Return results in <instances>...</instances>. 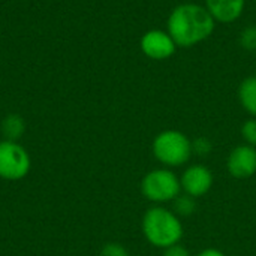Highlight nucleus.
<instances>
[{"instance_id": "nucleus-1", "label": "nucleus", "mask_w": 256, "mask_h": 256, "mask_svg": "<svg viewBox=\"0 0 256 256\" xmlns=\"http://www.w3.org/2000/svg\"><path fill=\"white\" fill-rule=\"evenodd\" d=\"M216 27L214 18L207 8L188 2L177 4L168 15L166 32L178 48H192L207 40Z\"/></svg>"}, {"instance_id": "nucleus-2", "label": "nucleus", "mask_w": 256, "mask_h": 256, "mask_svg": "<svg viewBox=\"0 0 256 256\" xmlns=\"http://www.w3.org/2000/svg\"><path fill=\"white\" fill-rule=\"evenodd\" d=\"M142 234L146 240L159 249L178 244L183 238V224L180 218L168 208L152 207L142 216Z\"/></svg>"}, {"instance_id": "nucleus-3", "label": "nucleus", "mask_w": 256, "mask_h": 256, "mask_svg": "<svg viewBox=\"0 0 256 256\" xmlns=\"http://www.w3.org/2000/svg\"><path fill=\"white\" fill-rule=\"evenodd\" d=\"M152 148L156 160L170 168L188 164L192 156V141L186 134L176 129H166L158 134Z\"/></svg>"}, {"instance_id": "nucleus-4", "label": "nucleus", "mask_w": 256, "mask_h": 256, "mask_svg": "<svg viewBox=\"0 0 256 256\" xmlns=\"http://www.w3.org/2000/svg\"><path fill=\"white\" fill-rule=\"evenodd\" d=\"M141 194L156 204L171 202L182 194L180 178L168 168L153 170L142 177Z\"/></svg>"}, {"instance_id": "nucleus-5", "label": "nucleus", "mask_w": 256, "mask_h": 256, "mask_svg": "<svg viewBox=\"0 0 256 256\" xmlns=\"http://www.w3.org/2000/svg\"><path fill=\"white\" fill-rule=\"evenodd\" d=\"M32 166L27 150L16 141H0V178L18 182L24 178Z\"/></svg>"}, {"instance_id": "nucleus-6", "label": "nucleus", "mask_w": 256, "mask_h": 256, "mask_svg": "<svg viewBox=\"0 0 256 256\" xmlns=\"http://www.w3.org/2000/svg\"><path fill=\"white\" fill-rule=\"evenodd\" d=\"M140 48L146 57L156 62H162L171 58L178 46L166 30L152 28L141 36Z\"/></svg>"}, {"instance_id": "nucleus-7", "label": "nucleus", "mask_w": 256, "mask_h": 256, "mask_svg": "<svg viewBox=\"0 0 256 256\" xmlns=\"http://www.w3.org/2000/svg\"><path fill=\"white\" fill-rule=\"evenodd\" d=\"M182 190L194 198L204 196L213 186V172L206 165L196 164L183 172L180 177Z\"/></svg>"}, {"instance_id": "nucleus-8", "label": "nucleus", "mask_w": 256, "mask_h": 256, "mask_svg": "<svg viewBox=\"0 0 256 256\" xmlns=\"http://www.w3.org/2000/svg\"><path fill=\"white\" fill-rule=\"evenodd\" d=\"M228 172L236 178H249L256 172V148L248 144L237 146L226 159Z\"/></svg>"}, {"instance_id": "nucleus-9", "label": "nucleus", "mask_w": 256, "mask_h": 256, "mask_svg": "<svg viewBox=\"0 0 256 256\" xmlns=\"http://www.w3.org/2000/svg\"><path fill=\"white\" fill-rule=\"evenodd\" d=\"M204 6L216 24H231L243 15L246 0H204Z\"/></svg>"}, {"instance_id": "nucleus-10", "label": "nucleus", "mask_w": 256, "mask_h": 256, "mask_svg": "<svg viewBox=\"0 0 256 256\" xmlns=\"http://www.w3.org/2000/svg\"><path fill=\"white\" fill-rule=\"evenodd\" d=\"M238 100L243 110L256 117V75L244 78L238 86Z\"/></svg>"}, {"instance_id": "nucleus-11", "label": "nucleus", "mask_w": 256, "mask_h": 256, "mask_svg": "<svg viewBox=\"0 0 256 256\" xmlns=\"http://www.w3.org/2000/svg\"><path fill=\"white\" fill-rule=\"evenodd\" d=\"M2 134L4 136V140L8 141H16L22 136L24 130H26V123L22 120L21 116L18 114H9L3 118L2 122Z\"/></svg>"}, {"instance_id": "nucleus-12", "label": "nucleus", "mask_w": 256, "mask_h": 256, "mask_svg": "<svg viewBox=\"0 0 256 256\" xmlns=\"http://www.w3.org/2000/svg\"><path fill=\"white\" fill-rule=\"evenodd\" d=\"M196 198L188 195V194H180L172 202H174V213L178 216V218H188L190 214L195 213L196 210Z\"/></svg>"}, {"instance_id": "nucleus-13", "label": "nucleus", "mask_w": 256, "mask_h": 256, "mask_svg": "<svg viewBox=\"0 0 256 256\" xmlns=\"http://www.w3.org/2000/svg\"><path fill=\"white\" fill-rule=\"evenodd\" d=\"M240 46L246 51H256V26H248L240 32Z\"/></svg>"}, {"instance_id": "nucleus-14", "label": "nucleus", "mask_w": 256, "mask_h": 256, "mask_svg": "<svg viewBox=\"0 0 256 256\" xmlns=\"http://www.w3.org/2000/svg\"><path fill=\"white\" fill-rule=\"evenodd\" d=\"M242 136L248 146L256 148V117L246 120L242 126Z\"/></svg>"}, {"instance_id": "nucleus-15", "label": "nucleus", "mask_w": 256, "mask_h": 256, "mask_svg": "<svg viewBox=\"0 0 256 256\" xmlns=\"http://www.w3.org/2000/svg\"><path fill=\"white\" fill-rule=\"evenodd\" d=\"M99 256H130L128 249L124 246H122L120 243H106Z\"/></svg>"}, {"instance_id": "nucleus-16", "label": "nucleus", "mask_w": 256, "mask_h": 256, "mask_svg": "<svg viewBox=\"0 0 256 256\" xmlns=\"http://www.w3.org/2000/svg\"><path fill=\"white\" fill-rule=\"evenodd\" d=\"M210 152H212V142L207 138L200 136L195 141H192V153H196L200 156H206Z\"/></svg>"}, {"instance_id": "nucleus-17", "label": "nucleus", "mask_w": 256, "mask_h": 256, "mask_svg": "<svg viewBox=\"0 0 256 256\" xmlns=\"http://www.w3.org/2000/svg\"><path fill=\"white\" fill-rule=\"evenodd\" d=\"M164 256H190V254L184 246H182L178 243V244H174V246L164 249Z\"/></svg>"}, {"instance_id": "nucleus-18", "label": "nucleus", "mask_w": 256, "mask_h": 256, "mask_svg": "<svg viewBox=\"0 0 256 256\" xmlns=\"http://www.w3.org/2000/svg\"><path fill=\"white\" fill-rule=\"evenodd\" d=\"M196 256H226L224 252H220L219 249H204L201 250Z\"/></svg>"}]
</instances>
